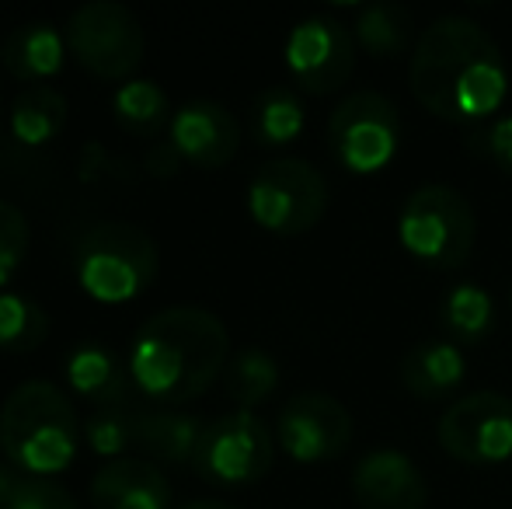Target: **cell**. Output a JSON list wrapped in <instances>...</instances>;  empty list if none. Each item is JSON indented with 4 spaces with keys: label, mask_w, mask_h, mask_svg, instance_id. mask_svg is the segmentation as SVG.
I'll return each instance as SVG.
<instances>
[{
    "label": "cell",
    "mask_w": 512,
    "mask_h": 509,
    "mask_svg": "<svg viewBox=\"0 0 512 509\" xmlns=\"http://www.w3.org/2000/svg\"><path fill=\"white\" fill-rule=\"evenodd\" d=\"M307 126L304 102L293 88L276 84V88H265L255 98V109H251V133L262 147H286L293 143Z\"/></svg>",
    "instance_id": "23"
},
{
    "label": "cell",
    "mask_w": 512,
    "mask_h": 509,
    "mask_svg": "<svg viewBox=\"0 0 512 509\" xmlns=\"http://www.w3.org/2000/svg\"><path fill=\"white\" fill-rule=\"evenodd\" d=\"M140 415L143 405H119V408H95L84 419V440L98 457H112L122 461L129 447H136V433H140Z\"/></svg>",
    "instance_id": "27"
},
{
    "label": "cell",
    "mask_w": 512,
    "mask_h": 509,
    "mask_svg": "<svg viewBox=\"0 0 512 509\" xmlns=\"http://www.w3.org/2000/svg\"><path fill=\"white\" fill-rule=\"evenodd\" d=\"M81 433L74 401L49 381L18 384L0 405V450L25 475L53 478L67 471Z\"/></svg>",
    "instance_id": "3"
},
{
    "label": "cell",
    "mask_w": 512,
    "mask_h": 509,
    "mask_svg": "<svg viewBox=\"0 0 512 509\" xmlns=\"http://www.w3.org/2000/svg\"><path fill=\"white\" fill-rule=\"evenodd\" d=\"M49 321L46 307L21 293H0V349L4 353H32L46 342Z\"/></svg>",
    "instance_id": "26"
},
{
    "label": "cell",
    "mask_w": 512,
    "mask_h": 509,
    "mask_svg": "<svg viewBox=\"0 0 512 509\" xmlns=\"http://www.w3.org/2000/svg\"><path fill=\"white\" fill-rule=\"evenodd\" d=\"M276 443L300 464L335 461L352 443V415L324 391H300L279 408Z\"/></svg>",
    "instance_id": "12"
},
{
    "label": "cell",
    "mask_w": 512,
    "mask_h": 509,
    "mask_svg": "<svg viewBox=\"0 0 512 509\" xmlns=\"http://www.w3.org/2000/svg\"><path fill=\"white\" fill-rule=\"evenodd\" d=\"M206 422L199 415L175 412V408H143L140 415V433H136V450L147 454L154 464H182L196 461L199 440H203Z\"/></svg>",
    "instance_id": "18"
},
{
    "label": "cell",
    "mask_w": 512,
    "mask_h": 509,
    "mask_svg": "<svg viewBox=\"0 0 512 509\" xmlns=\"http://www.w3.org/2000/svg\"><path fill=\"white\" fill-rule=\"evenodd\" d=\"M182 154L175 150V143H154V147L147 150V157H143V168H147V175L154 178H171L178 175V168H182Z\"/></svg>",
    "instance_id": "31"
},
{
    "label": "cell",
    "mask_w": 512,
    "mask_h": 509,
    "mask_svg": "<svg viewBox=\"0 0 512 509\" xmlns=\"http://www.w3.org/2000/svg\"><path fill=\"white\" fill-rule=\"evenodd\" d=\"M276 447L269 426L255 412L237 408L206 422L192 471L209 485H255L276 464Z\"/></svg>",
    "instance_id": "9"
},
{
    "label": "cell",
    "mask_w": 512,
    "mask_h": 509,
    "mask_svg": "<svg viewBox=\"0 0 512 509\" xmlns=\"http://www.w3.org/2000/svg\"><path fill=\"white\" fill-rule=\"evenodd\" d=\"M112 109H115L119 126L136 136H157L164 126H171V119H175L161 84L143 81V77H133V81H126L119 91H115Z\"/></svg>",
    "instance_id": "25"
},
{
    "label": "cell",
    "mask_w": 512,
    "mask_h": 509,
    "mask_svg": "<svg viewBox=\"0 0 512 509\" xmlns=\"http://www.w3.org/2000/svg\"><path fill=\"white\" fill-rule=\"evenodd\" d=\"M398 105L380 91H352L328 119V150L352 175H377L398 157Z\"/></svg>",
    "instance_id": "8"
},
{
    "label": "cell",
    "mask_w": 512,
    "mask_h": 509,
    "mask_svg": "<svg viewBox=\"0 0 512 509\" xmlns=\"http://www.w3.org/2000/svg\"><path fill=\"white\" fill-rule=\"evenodd\" d=\"M67 126V98L53 84H32L11 105V133L21 147H46Z\"/></svg>",
    "instance_id": "22"
},
{
    "label": "cell",
    "mask_w": 512,
    "mask_h": 509,
    "mask_svg": "<svg viewBox=\"0 0 512 509\" xmlns=\"http://www.w3.org/2000/svg\"><path fill=\"white\" fill-rule=\"evenodd\" d=\"M74 272L91 300L126 304L154 283L157 245L143 227L126 220H102L77 238Z\"/></svg>",
    "instance_id": "4"
},
{
    "label": "cell",
    "mask_w": 512,
    "mask_h": 509,
    "mask_svg": "<svg viewBox=\"0 0 512 509\" xmlns=\"http://www.w3.org/2000/svg\"><path fill=\"white\" fill-rule=\"evenodd\" d=\"M408 81L418 102L446 123H492L509 98L499 42L464 14H443L418 35Z\"/></svg>",
    "instance_id": "1"
},
{
    "label": "cell",
    "mask_w": 512,
    "mask_h": 509,
    "mask_svg": "<svg viewBox=\"0 0 512 509\" xmlns=\"http://www.w3.org/2000/svg\"><path fill=\"white\" fill-rule=\"evenodd\" d=\"M328 210V182L314 164L279 157L255 171L248 185V213L262 231L300 238L314 231Z\"/></svg>",
    "instance_id": "6"
},
{
    "label": "cell",
    "mask_w": 512,
    "mask_h": 509,
    "mask_svg": "<svg viewBox=\"0 0 512 509\" xmlns=\"http://www.w3.org/2000/svg\"><path fill=\"white\" fill-rule=\"evenodd\" d=\"M467 147L512 178V116H499L467 133Z\"/></svg>",
    "instance_id": "29"
},
{
    "label": "cell",
    "mask_w": 512,
    "mask_h": 509,
    "mask_svg": "<svg viewBox=\"0 0 512 509\" xmlns=\"http://www.w3.org/2000/svg\"><path fill=\"white\" fill-rule=\"evenodd\" d=\"M439 325L450 335V342L464 346H481L495 332V300L485 286L457 283L443 297L439 307Z\"/></svg>",
    "instance_id": "21"
},
{
    "label": "cell",
    "mask_w": 512,
    "mask_h": 509,
    "mask_svg": "<svg viewBox=\"0 0 512 509\" xmlns=\"http://www.w3.org/2000/svg\"><path fill=\"white\" fill-rule=\"evenodd\" d=\"M63 39L77 63L102 81H133L136 67L143 63V46H147L140 18L115 0L77 7L67 18Z\"/></svg>",
    "instance_id": "7"
},
{
    "label": "cell",
    "mask_w": 512,
    "mask_h": 509,
    "mask_svg": "<svg viewBox=\"0 0 512 509\" xmlns=\"http://www.w3.org/2000/svg\"><path fill=\"white\" fill-rule=\"evenodd\" d=\"M91 509H171V482L147 457L108 461L91 478Z\"/></svg>",
    "instance_id": "15"
},
{
    "label": "cell",
    "mask_w": 512,
    "mask_h": 509,
    "mask_svg": "<svg viewBox=\"0 0 512 509\" xmlns=\"http://www.w3.org/2000/svg\"><path fill=\"white\" fill-rule=\"evenodd\" d=\"M398 241L429 269H460L478 241V220L467 196L453 185H422L398 213Z\"/></svg>",
    "instance_id": "5"
},
{
    "label": "cell",
    "mask_w": 512,
    "mask_h": 509,
    "mask_svg": "<svg viewBox=\"0 0 512 509\" xmlns=\"http://www.w3.org/2000/svg\"><path fill=\"white\" fill-rule=\"evenodd\" d=\"M14 485H18V478L11 475V468H4V464H0V509H7V503H11Z\"/></svg>",
    "instance_id": "32"
},
{
    "label": "cell",
    "mask_w": 512,
    "mask_h": 509,
    "mask_svg": "<svg viewBox=\"0 0 512 509\" xmlns=\"http://www.w3.org/2000/svg\"><path fill=\"white\" fill-rule=\"evenodd\" d=\"M168 140L192 168L216 171L234 161L237 147H241V123L227 105L199 98V102H185L175 112L168 126Z\"/></svg>",
    "instance_id": "13"
},
{
    "label": "cell",
    "mask_w": 512,
    "mask_h": 509,
    "mask_svg": "<svg viewBox=\"0 0 512 509\" xmlns=\"http://www.w3.org/2000/svg\"><path fill=\"white\" fill-rule=\"evenodd\" d=\"M398 374H401L405 391L415 394V398H422V401L450 398L467 377L464 349L450 339L418 342V346H411L405 353Z\"/></svg>",
    "instance_id": "17"
},
{
    "label": "cell",
    "mask_w": 512,
    "mask_h": 509,
    "mask_svg": "<svg viewBox=\"0 0 512 509\" xmlns=\"http://www.w3.org/2000/svg\"><path fill=\"white\" fill-rule=\"evenodd\" d=\"M67 384L95 408L136 405V384L126 363L105 346H77L67 356Z\"/></svg>",
    "instance_id": "16"
},
{
    "label": "cell",
    "mask_w": 512,
    "mask_h": 509,
    "mask_svg": "<svg viewBox=\"0 0 512 509\" xmlns=\"http://www.w3.org/2000/svg\"><path fill=\"white\" fill-rule=\"evenodd\" d=\"M352 496L359 509H425L429 482L408 454L380 447L363 454L352 468Z\"/></svg>",
    "instance_id": "14"
},
{
    "label": "cell",
    "mask_w": 512,
    "mask_h": 509,
    "mask_svg": "<svg viewBox=\"0 0 512 509\" xmlns=\"http://www.w3.org/2000/svg\"><path fill=\"white\" fill-rule=\"evenodd\" d=\"M356 46H363L377 60H394V56H405L411 46V35H415V18L405 4H394V0H377V4L359 7L356 25Z\"/></svg>",
    "instance_id": "20"
},
{
    "label": "cell",
    "mask_w": 512,
    "mask_h": 509,
    "mask_svg": "<svg viewBox=\"0 0 512 509\" xmlns=\"http://www.w3.org/2000/svg\"><path fill=\"white\" fill-rule=\"evenodd\" d=\"M7 509H81V506H77V499L70 496L56 478L25 475V478H18V485H14Z\"/></svg>",
    "instance_id": "30"
},
{
    "label": "cell",
    "mask_w": 512,
    "mask_h": 509,
    "mask_svg": "<svg viewBox=\"0 0 512 509\" xmlns=\"http://www.w3.org/2000/svg\"><path fill=\"white\" fill-rule=\"evenodd\" d=\"M286 70L307 95H331L356 70V35L338 18L310 14L286 39Z\"/></svg>",
    "instance_id": "11"
},
{
    "label": "cell",
    "mask_w": 512,
    "mask_h": 509,
    "mask_svg": "<svg viewBox=\"0 0 512 509\" xmlns=\"http://www.w3.org/2000/svg\"><path fill=\"white\" fill-rule=\"evenodd\" d=\"M227 363V325L206 307L182 304L143 321L126 367L143 398L175 408L203 398Z\"/></svg>",
    "instance_id": "2"
},
{
    "label": "cell",
    "mask_w": 512,
    "mask_h": 509,
    "mask_svg": "<svg viewBox=\"0 0 512 509\" xmlns=\"http://www.w3.org/2000/svg\"><path fill=\"white\" fill-rule=\"evenodd\" d=\"M32 245V224L21 213V206L0 199V286H7L28 258Z\"/></svg>",
    "instance_id": "28"
},
{
    "label": "cell",
    "mask_w": 512,
    "mask_h": 509,
    "mask_svg": "<svg viewBox=\"0 0 512 509\" xmlns=\"http://www.w3.org/2000/svg\"><path fill=\"white\" fill-rule=\"evenodd\" d=\"M182 509H234V506L216 503V499H196V503H185Z\"/></svg>",
    "instance_id": "33"
},
{
    "label": "cell",
    "mask_w": 512,
    "mask_h": 509,
    "mask_svg": "<svg viewBox=\"0 0 512 509\" xmlns=\"http://www.w3.org/2000/svg\"><path fill=\"white\" fill-rule=\"evenodd\" d=\"M63 53H67V39L56 32L49 21H28V25L14 28L7 35L0 60H4L7 74L28 84H46L53 74H60Z\"/></svg>",
    "instance_id": "19"
},
{
    "label": "cell",
    "mask_w": 512,
    "mask_h": 509,
    "mask_svg": "<svg viewBox=\"0 0 512 509\" xmlns=\"http://www.w3.org/2000/svg\"><path fill=\"white\" fill-rule=\"evenodd\" d=\"M439 447L464 464H502L512 457V401L499 391H471L443 412Z\"/></svg>",
    "instance_id": "10"
},
{
    "label": "cell",
    "mask_w": 512,
    "mask_h": 509,
    "mask_svg": "<svg viewBox=\"0 0 512 509\" xmlns=\"http://www.w3.org/2000/svg\"><path fill=\"white\" fill-rule=\"evenodd\" d=\"M223 384H227V394L237 408L251 412L255 405L269 401L279 387V363L272 353L258 346H248L241 353L230 356L227 370H223Z\"/></svg>",
    "instance_id": "24"
}]
</instances>
